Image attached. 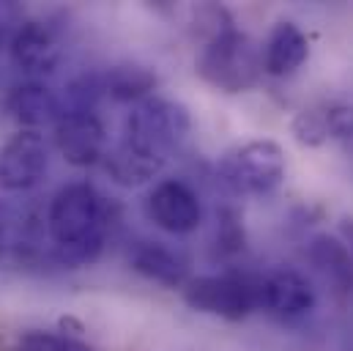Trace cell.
<instances>
[{"mask_svg": "<svg viewBox=\"0 0 353 351\" xmlns=\"http://www.w3.org/2000/svg\"><path fill=\"white\" fill-rule=\"evenodd\" d=\"M197 75L222 93H244L263 75V53L236 25L205 39L197 55Z\"/></svg>", "mask_w": 353, "mask_h": 351, "instance_id": "6da1fadb", "label": "cell"}, {"mask_svg": "<svg viewBox=\"0 0 353 351\" xmlns=\"http://www.w3.org/2000/svg\"><path fill=\"white\" fill-rule=\"evenodd\" d=\"M189 129H192V118L181 102L148 96L137 102V107L129 113L121 146L140 151L151 160L168 162L170 151L186 140Z\"/></svg>", "mask_w": 353, "mask_h": 351, "instance_id": "7a4b0ae2", "label": "cell"}, {"mask_svg": "<svg viewBox=\"0 0 353 351\" xmlns=\"http://www.w3.org/2000/svg\"><path fill=\"white\" fill-rule=\"evenodd\" d=\"M181 294L192 310L219 316L225 321H241L252 310H261V277L241 272L189 277Z\"/></svg>", "mask_w": 353, "mask_h": 351, "instance_id": "3957f363", "label": "cell"}, {"mask_svg": "<svg viewBox=\"0 0 353 351\" xmlns=\"http://www.w3.org/2000/svg\"><path fill=\"white\" fill-rule=\"evenodd\" d=\"M47 228H50L55 247H77L93 239H101L104 236V206H101L99 192L85 181L61 187L50 203Z\"/></svg>", "mask_w": 353, "mask_h": 351, "instance_id": "277c9868", "label": "cell"}, {"mask_svg": "<svg viewBox=\"0 0 353 351\" xmlns=\"http://www.w3.org/2000/svg\"><path fill=\"white\" fill-rule=\"evenodd\" d=\"M216 173L236 195H265L285 178V151L274 140H250L228 151Z\"/></svg>", "mask_w": 353, "mask_h": 351, "instance_id": "5b68a950", "label": "cell"}, {"mask_svg": "<svg viewBox=\"0 0 353 351\" xmlns=\"http://www.w3.org/2000/svg\"><path fill=\"white\" fill-rule=\"evenodd\" d=\"M50 151L39 132L19 129L0 146V192H28L41 184Z\"/></svg>", "mask_w": 353, "mask_h": 351, "instance_id": "8992f818", "label": "cell"}, {"mask_svg": "<svg viewBox=\"0 0 353 351\" xmlns=\"http://www.w3.org/2000/svg\"><path fill=\"white\" fill-rule=\"evenodd\" d=\"M145 211L157 228L176 236L192 234L203 222V206L194 189L178 178H165L148 192Z\"/></svg>", "mask_w": 353, "mask_h": 351, "instance_id": "52a82bcc", "label": "cell"}, {"mask_svg": "<svg viewBox=\"0 0 353 351\" xmlns=\"http://www.w3.org/2000/svg\"><path fill=\"white\" fill-rule=\"evenodd\" d=\"M55 146L74 168L96 165L104 157L107 132L96 113H63L55 124Z\"/></svg>", "mask_w": 353, "mask_h": 351, "instance_id": "ba28073f", "label": "cell"}, {"mask_svg": "<svg viewBox=\"0 0 353 351\" xmlns=\"http://www.w3.org/2000/svg\"><path fill=\"white\" fill-rule=\"evenodd\" d=\"M8 53L14 66L25 75H47L58 66V58H61L55 30L39 19H25L19 25V30L8 44Z\"/></svg>", "mask_w": 353, "mask_h": 351, "instance_id": "9c48e42d", "label": "cell"}, {"mask_svg": "<svg viewBox=\"0 0 353 351\" xmlns=\"http://www.w3.org/2000/svg\"><path fill=\"white\" fill-rule=\"evenodd\" d=\"M282 319L304 316L315 307V288L296 269H276L261 277V310Z\"/></svg>", "mask_w": 353, "mask_h": 351, "instance_id": "30bf717a", "label": "cell"}, {"mask_svg": "<svg viewBox=\"0 0 353 351\" xmlns=\"http://www.w3.org/2000/svg\"><path fill=\"white\" fill-rule=\"evenodd\" d=\"M8 113L19 126L39 132L41 126H55L61 121L63 104L61 96L44 83H22L8 93Z\"/></svg>", "mask_w": 353, "mask_h": 351, "instance_id": "8fae6325", "label": "cell"}, {"mask_svg": "<svg viewBox=\"0 0 353 351\" xmlns=\"http://www.w3.org/2000/svg\"><path fill=\"white\" fill-rule=\"evenodd\" d=\"M132 269L165 288H183L189 283V261L178 250L168 247L165 242H140L134 245L132 256Z\"/></svg>", "mask_w": 353, "mask_h": 351, "instance_id": "7c38bea8", "label": "cell"}, {"mask_svg": "<svg viewBox=\"0 0 353 351\" xmlns=\"http://www.w3.org/2000/svg\"><path fill=\"white\" fill-rule=\"evenodd\" d=\"M307 55H310V44L307 36L299 30V25L276 22L263 47V72H268L271 77H288L296 69H301Z\"/></svg>", "mask_w": 353, "mask_h": 351, "instance_id": "4fadbf2b", "label": "cell"}, {"mask_svg": "<svg viewBox=\"0 0 353 351\" xmlns=\"http://www.w3.org/2000/svg\"><path fill=\"white\" fill-rule=\"evenodd\" d=\"M307 256L318 272H323L334 285L353 288V256L340 242V236L318 234L307 245Z\"/></svg>", "mask_w": 353, "mask_h": 351, "instance_id": "5bb4252c", "label": "cell"}, {"mask_svg": "<svg viewBox=\"0 0 353 351\" xmlns=\"http://www.w3.org/2000/svg\"><path fill=\"white\" fill-rule=\"evenodd\" d=\"M157 88V75L140 64H118L104 72V91L115 102H143Z\"/></svg>", "mask_w": 353, "mask_h": 351, "instance_id": "9a60e30c", "label": "cell"}, {"mask_svg": "<svg viewBox=\"0 0 353 351\" xmlns=\"http://www.w3.org/2000/svg\"><path fill=\"white\" fill-rule=\"evenodd\" d=\"M162 168H165V162L151 160L140 151H132L121 143H118L115 151L107 154V173L121 187H140V184L151 181L154 176H159Z\"/></svg>", "mask_w": 353, "mask_h": 351, "instance_id": "2e32d148", "label": "cell"}, {"mask_svg": "<svg viewBox=\"0 0 353 351\" xmlns=\"http://www.w3.org/2000/svg\"><path fill=\"white\" fill-rule=\"evenodd\" d=\"M107 96L104 91V75H80L77 80H72L63 96H61V104H63V113H93L99 99Z\"/></svg>", "mask_w": 353, "mask_h": 351, "instance_id": "e0dca14e", "label": "cell"}, {"mask_svg": "<svg viewBox=\"0 0 353 351\" xmlns=\"http://www.w3.org/2000/svg\"><path fill=\"white\" fill-rule=\"evenodd\" d=\"M17 351H93L80 338L66 332H47V330H28L17 338Z\"/></svg>", "mask_w": 353, "mask_h": 351, "instance_id": "ac0fdd59", "label": "cell"}, {"mask_svg": "<svg viewBox=\"0 0 353 351\" xmlns=\"http://www.w3.org/2000/svg\"><path fill=\"white\" fill-rule=\"evenodd\" d=\"M290 132L307 149H315V146H323L326 140H332L329 124H326V110L323 107H307V110L296 113V118L290 124Z\"/></svg>", "mask_w": 353, "mask_h": 351, "instance_id": "d6986e66", "label": "cell"}, {"mask_svg": "<svg viewBox=\"0 0 353 351\" xmlns=\"http://www.w3.org/2000/svg\"><path fill=\"white\" fill-rule=\"evenodd\" d=\"M244 242H247V236H244L239 211H233V209L216 211V250L222 256H236L244 250Z\"/></svg>", "mask_w": 353, "mask_h": 351, "instance_id": "ffe728a7", "label": "cell"}, {"mask_svg": "<svg viewBox=\"0 0 353 351\" xmlns=\"http://www.w3.org/2000/svg\"><path fill=\"white\" fill-rule=\"evenodd\" d=\"M326 110V124H329V135L334 140H353V104H343V102H334V104H323Z\"/></svg>", "mask_w": 353, "mask_h": 351, "instance_id": "44dd1931", "label": "cell"}, {"mask_svg": "<svg viewBox=\"0 0 353 351\" xmlns=\"http://www.w3.org/2000/svg\"><path fill=\"white\" fill-rule=\"evenodd\" d=\"M22 11L17 3H0V47H8L14 33L19 30L22 25Z\"/></svg>", "mask_w": 353, "mask_h": 351, "instance_id": "7402d4cb", "label": "cell"}, {"mask_svg": "<svg viewBox=\"0 0 353 351\" xmlns=\"http://www.w3.org/2000/svg\"><path fill=\"white\" fill-rule=\"evenodd\" d=\"M340 242L348 247V253L353 256V217H343L340 220Z\"/></svg>", "mask_w": 353, "mask_h": 351, "instance_id": "603a6c76", "label": "cell"}, {"mask_svg": "<svg viewBox=\"0 0 353 351\" xmlns=\"http://www.w3.org/2000/svg\"><path fill=\"white\" fill-rule=\"evenodd\" d=\"M11 214H8V209L0 203V250L8 245V231H11Z\"/></svg>", "mask_w": 353, "mask_h": 351, "instance_id": "cb8c5ba5", "label": "cell"}, {"mask_svg": "<svg viewBox=\"0 0 353 351\" xmlns=\"http://www.w3.org/2000/svg\"><path fill=\"white\" fill-rule=\"evenodd\" d=\"M345 149H348V157H351V162H353V140L351 143H345Z\"/></svg>", "mask_w": 353, "mask_h": 351, "instance_id": "d4e9b609", "label": "cell"}]
</instances>
